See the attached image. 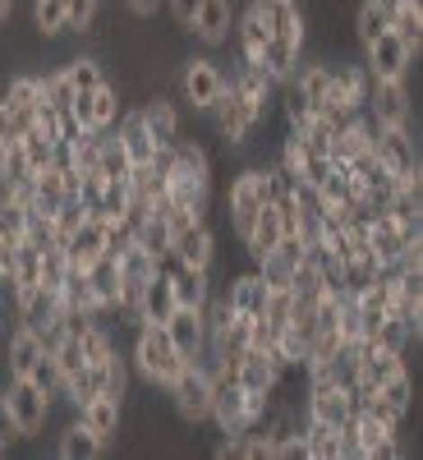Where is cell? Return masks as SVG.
<instances>
[{"label": "cell", "mask_w": 423, "mask_h": 460, "mask_svg": "<svg viewBox=\"0 0 423 460\" xmlns=\"http://www.w3.org/2000/svg\"><path fill=\"white\" fill-rule=\"evenodd\" d=\"M184 364H189V359L175 350V341L166 336V327H162V323H138V327H134L129 368H134V377L143 382V387L166 392L171 382L184 373Z\"/></svg>", "instance_id": "6da1fadb"}, {"label": "cell", "mask_w": 423, "mask_h": 460, "mask_svg": "<svg viewBox=\"0 0 423 460\" xmlns=\"http://www.w3.org/2000/svg\"><path fill=\"white\" fill-rule=\"evenodd\" d=\"M230 88V69L212 56V51H198V56H184L180 60V74H175V102L194 115H207Z\"/></svg>", "instance_id": "7a4b0ae2"}, {"label": "cell", "mask_w": 423, "mask_h": 460, "mask_svg": "<svg viewBox=\"0 0 423 460\" xmlns=\"http://www.w3.org/2000/svg\"><path fill=\"white\" fill-rule=\"evenodd\" d=\"M262 203H267V175H262V166H244L240 175H230L225 194H221V208H225V226H230V235H235V244L249 235V226L262 212Z\"/></svg>", "instance_id": "3957f363"}, {"label": "cell", "mask_w": 423, "mask_h": 460, "mask_svg": "<svg viewBox=\"0 0 423 460\" xmlns=\"http://www.w3.org/2000/svg\"><path fill=\"white\" fill-rule=\"evenodd\" d=\"M162 396L171 401V410H175V419L184 429H203L212 419V377H207V368L198 359H189L184 373L171 382Z\"/></svg>", "instance_id": "277c9868"}, {"label": "cell", "mask_w": 423, "mask_h": 460, "mask_svg": "<svg viewBox=\"0 0 423 460\" xmlns=\"http://www.w3.org/2000/svg\"><path fill=\"white\" fill-rule=\"evenodd\" d=\"M0 392H5L10 414H14V424H19V442H37V438L51 429L56 401L47 392H37L32 377H0Z\"/></svg>", "instance_id": "5b68a950"}, {"label": "cell", "mask_w": 423, "mask_h": 460, "mask_svg": "<svg viewBox=\"0 0 423 460\" xmlns=\"http://www.w3.org/2000/svg\"><path fill=\"white\" fill-rule=\"evenodd\" d=\"M203 120L212 125V134L221 138V147H225V152H235V147H244V143L253 138V129L262 125V115H258V111L235 93V88H225V97L203 115Z\"/></svg>", "instance_id": "8992f818"}, {"label": "cell", "mask_w": 423, "mask_h": 460, "mask_svg": "<svg viewBox=\"0 0 423 460\" xmlns=\"http://www.w3.org/2000/svg\"><path fill=\"white\" fill-rule=\"evenodd\" d=\"M207 424L230 438V433H244L253 429V414H249V392L240 387L230 373H212V419Z\"/></svg>", "instance_id": "52a82bcc"}, {"label": "cell", "mask_w": 423, "mask_h": 460, "mask_svg": "<svg viewBox=\"0 0 423 460\" xmlns=\"http://www.w3.org/2000/svg\"><path fill=\"white\" fill-rule=\"evenodd\" d=\"M364 115H368L373 125H414L410 79H373V84H368Z\"/></svg>", "instance_id": "ba28073f"}, {"label": "cell", "mask_w": 423, "mask_h": 460, "mask_svg": "<svg viewBox=\"0 0 423 460\" xmlns=\"http://www.w3.org/2000/svg\"><path fill=\"white\" fill-rule=\"evenodd\" d=\"M235 10H240V0H203L194 23H189V37H194V47L198 51H221L230 47V32H235Z\"/></svg>", "instance_id": "9c48e42d"}, {"label": "cell", "mask_w": 423, "mask_h": 460, "mask_svg": "<svg viewBox=\"0 0 423 460\" xmlns=\"http://www.w3.org/2000/svg\"><path fill=\"white\" fill-rule=\"evenodd\" d=\"M359 60H364V69L373 74V79H410L414 65H419V56L401 42L396 32H382L373 47L359 51Z\"/></svg>", "instance_id": "30bf717a"}, {"label": "cell", "mask_w": 423, "mask_h": 460, "mask_svg": "<svg viewBox=\"0 0 423 460\" xmlns=\"http://www.w3.org/2000/svg\"><path fill=\"white\" fill-rule=\"evenodd\" d=\"M138 115H143V125L152 134V143L157 147H175L184 138V115H180V102L166 97V93H147L138 102Z\"/></svg>", "instance_id": "8fae6325"}, {"label": "cell", "mask_w": 423, "mask_h": 460, "mask_svg": "<svg viewBox=\"0 0 423 460\" xmlns=\"http://www.w3.org/2000/svg\"><path fill=\"white\" fill-rule=\"evenodd\" d=\"M368 84H373V74L364 69V60H350V65H331V84H327V97L331 106H345V111H364L368 102ZM318 102V106H322Z\"/></svg>", "instance_id": "7c38bea8"}, {"label": "cell", "mask_w": 423, "mask_h": 460, "mask_svg": "<svg viewBox=\"0 0 423 460\" xmlns=\"http://www.w3.org/2000/svg\"><path fill=\"white\" fill-rule=\"evenodd\" d=\"M166 336L175 341V350L184 359H203L207 355V323H203V309H180L175 304V314L162 323Z\"/></svg>", "instance_id": "4fadbf2b"}, {"label": "cell", "mask_w": 423, "mask_h": 460, "mask_svg": "<svg viewBox=\"0 0 423 460\" xmlns=\"http://www.w3.org/2000/svg\"><path fill=\"white\" fill-rule=\"evenodd\" d=\"M37 355H42V341H37V332L14 323V332L0 341V377H28L32 364H37Z\"/></svg>", "instance_id": "5bb4252c"}, {"label": "cell", "mask_w": 423, "mask_h": 460, "mask_svg": "<svg viewBox=\"0 0 423 460\" xmlns=\"http://www.w3.org/2000/svg\"><path fill=\"white\" fill-rule=\"evenodd\" d=\"M171 253L184 267H207L212 272V262H216V230H212V221H194L189 230H180V235L171 240Z\"/></svg>", "instance_id": "9a60e30c"}, {"label": "cell", "mask_w": 423, "mask_h": 460, "mask_svg": "<svg viewBox=\"0 0 423 460\" xmlns=\"http://www.w3.org/2000/svg\"><path fill=\"white\" fill-rule=\"evenodd\" d=\"M74 419H84V424L110 447L115 438H120V424H125V401H115V396L97 392L93 401H84L79 410H74Z\"/></svg>", "instance_id": "2e32d148"}, {"label": "cell", "mask_w": 423, "mask_h": 460, "mask_svg": "<svg viewBox=\"0 0 423 460\" xmlns=\"http://www.w3.org/2000/svg\"><path fill=\"white\" fill-rule=\"evenodd\" d=\"M258 10L267 19V32L286 37V42L309 47V28H304V5L299 0H258Z\"/></svg>", "instance_id": "e0dca14e"}, {"label": "cell", "mask_w": 423, "mask_h": 460, "mask_svg": "<svg viewBox=\"0 0 423 460\" xmlns=\"http://www.w3.org/2000/svg\"><path fill=\"white\" fill-rule=\"evenodd\" d=\"M166 281H171V290H175V304H180V309H203L207 295L216 290L207 267H184V262H175V267H171Z\"/></svg>", "instance_id": "ac0fdd59"}, {"label": "cell", "mask_w": 423, "mask_h": 460, "mask_svg": "<svg viewBox=\"0 0 423 460\" xmlns=\"http://www.w3.org/2000/svg\"><path fill=\"white\" fill-rule=\"evenodd\" d=\"M110 134H115V143L129 152V162H134V166L152 162V152H157V143H152V134H147V125H143V115H138V106H125V111H120V120L110 125Z\"/></svg>", "instance_id": "d6986e66"}, {"label": "cell", "mask_w": 423, "mask_h": 460, "mask_svg": "<svg viewBox=\"0 0 423 460\" xmlns=\"http://www.w3.org/2000/svg\"><path fill=\"white\" fill-rule=\"evenodd\" d=\"M56 456L60 460H97V456H106V442L84 424V419L69 414V424L56 433Z\"/></svg>", "instance_id": "ffe728a7"}, {"label": "cell", "mask_w": 423, "mask_h": 460, "mask_svg": "<svg viewBox=\"0 0 423 460\" xmlns=\"http://www.w3.org/2000/svg\"><path fill=\"white\" fill-rule=\"evenodd\" d=\"M221 295H225V304H230V314H249V318H258V314H262V304H267V281H262L258 267H249V272H240L230 286H221Z\"/></svg>", "instance_id": "44dd1931"}, {"label": "cell", "mask_w": 423, "mask_h": 460, "mask_svg": "<svg viewBox=\"0 0 423 460\" xmlns=\"http://www.w3.org/2000/svg\"><path fill=\"white\" fill-rule=\"evenodd\" d=\"M101 253H106V221L88 217V221L65 240V258H69V267H88V262H97Z\"/></svg>", "instance_id": "7402d4cb"}, {"label": "cell", "mask_w": 423, "mask_h": 460, "mask_svg": "<svg viewBox=\"0 0 423 460\" xmlns=\"http://www.w3.org/2000/svg\"><path fill=\"white\" fill-rule=\"evenodd\" d=\"M304 60V47L299 42H286V37H267V47H262V60H258V69L272 79L277 88L295 74V65Z\"/></svg>", "instance_id": "603a6c76"}, {"label": "cell", "mask_w": 423, "mask_h": 460, "mask_svg": "<svg viewBox=\"0 0 423 460\" xmlns=\"http://www.w3.org/2000/svg\"><path fill=\"white\" fill-rule=\"evenodd\" d=\"M175 314V290H171V281L157 272L147 286H143V299H138V318L143 323H166Z\"/></svg>", "instance_id": "cb8c5ba5"}, {"label": "cell", "mask_w": 423, "mask_h": 460, "mask_svg": "<svg viewBox=\"0 0 423 460\" xmlns=\"http://www.w3.org/2000/svg\"><path fill=\"white\" fill-rule=\"evenodd\" d=\"M286 84H295L304 97L313 102V111H318V102L327 97V84H331V65H327V60H299Z\"/></svg>", "instance_id": "d4e9b609"}, {"label": "cell", "mask_w": 423, "mask_h": 460, "mask_svg": "<svg viewBox=\"0 0 423 460\" xmlns=\"http://www.w3.org/2000/svg\"><path fill=\"white\" fill-rule=\"evenodd\" d=\"M304 451L309 460H340V433L336 424H322V419H304Z\"/></svg>", "instance_id": "484cf974"}, {"label": "cell", "mask_w": 423, "mask_h": 460, "mask_svg": "<svg viewBox=\"0 0 423 460\" xmlns=\"http://www.w3.org/2000/svg\"><path fill=\"white\" fill-rule=\"evenodd\" d=\"M60 69H65V79H69L74 93H93L97 84H106V65L97 56H88V51H74Z\"/></svg>", "instance_id": "4316f807"}, {"label": "cell", "mask_w": 423, "mask_h": 460, "mask_svg": "<svg viewBox=\"0 0 423 460\" xmlns=\"http://www.w3.org/2000/svg\"><path fill=\"white\" fill-rule=\"evenodd\" d=\"M387 32H396L401 42L419 56V51H423V0H414V5H401V10L387 19Z\"/></svg>", "instance_id": "83f0119b"}, {"label": "cell", "mask_w": 423, "mask_h": 460, "mask_svg": "<svg viewBox=\"0 0 423 460\" xmlns=\"http://www.w3.org/2000/svg\"><path fill=\"white\" fill-rule=\"evenodd\" d=\"M28 23H32V32H37V37H47V42L65 37V0H32Z\"/></svg>", "instance_id": "f1b7e54d"}, {"label": "cell", "mask_w": 423, "mask_h": 460, "mask_svg": "<svg viewBox=\"0 0 423 460\" xmlns=\"http://www.w3.org/2000/svg\"><path fill=\"white\" fill-rule=\"evenodd\" d=\"M0 97H5L14 111H32L37 102H42V74H32V69L10 74V84L0 88Z\"/></svg>", "instance_id": "f546056e"}, {"label": "cell", "mask_w": 423, "mask_h": 460, "mask_svg": "<svg viewBox=\"0 0 423 460\" xmlns=\"http://www.w3.org/2000/svg\"><path fill=\"white\" fill-rule=\"evenodd\" d=\"M88 97H93V129H97V134H106L115 120H120V111H125V106H120V88H115V84L106 79V84H97Z\"/></svg>", "instance_id": "4dcf8cb0"}, {"label": "cell", "mask_w": 423, "mask_h": 460, "mask_svg": "<svg viewBox=\"0 0 423 460\" xmlns=\"http://www.w3.org/2000/svg\"><path fill=\"white\" fill-rule=\"evenodd\" d=\"M350 28H355V47L364 51V47H373L382 32H387V14H382L373 0H359L355 5V19H350Z\"/></svg>", "instance_id": "1f68e13d"}, {"label": "cell", "mask_w": 423, "mask_h": 460, "mask_svg": "<svg viewBox=\"0 0 423 460\" xmlns=\"http://www.w3.org/2000/svg\"><path fill=\"white\" fill-rule=\"evenodd\" d=\"M28 377H32V387H37V392H47L56 405H65V373H60L56 355H47V350H42V355H37V364H32V373H28Z\"/></svg>", "instance_id": "d6a6232c"}, {"label": "cell", "mask_w": 423, "mask_h": 460, "mask_svg": "<svg viewBox=\"0 0 423 460\" xmlns=\"http://www.w3.org/2000/svg\"><path fill=\"white\" fill-rule=\"evenodd\" d=\"M101 19V0H65V37H88Z\"/></svg>", "instance_id": "836d02e7"}, {"label": "cell", "mask_w": 423, "mask_h": 460, "mask_svg": "<svg viewBox=\"0 0 423 460\" xmlns=\"http://www.w3.org/2000/svg\"><path fill=\"white\" fill-rule=\"evenodd\" d=\"M97 171L106 175V180H129V171H134V162H129V152L115 143V134L106 129L101 134V152H97Z\"/></svg>", "instance_id": "e575fe53"}, {"label": "cell", "mask_w": 423, "mask_h": 460, "mask_svg": "<svg viewBox=\"0 0 423 460\" xmlns=\"http://www.w3.org/2000/svg\"><path fill=\"white\" fill-rule=\"evenodd\" d=\"M134 244H138V249H147L152 258L171 253V226H166V217H152V212H147V221L134 230Z\"/></svg>", "instance_id": "d590c367"}, {"label": "cell", "mask_w": 423, "mask_h": 460, "mask_svg": "<svg viewBox=\"0 0 423 460\" xmlns=\"http://www.w3.org/2000/svg\"><path fill=\"white\" fill-rule=\"evenodd\" d=\"M88 221V208H84V199H60L56 203V212H51V230H56V240L65 244L74 230H79Z\"/></svg>", "instance_id": "8d00e7d4"}, {"label": "cell", "mask_w": 423, "mask_h": 460, "mask_svg": "<svg viewBox=\"0 0 423 460\" xmlns=\"http://www.w3.org/2000/svg\"><path fill=\"white\" fill-rule=\"evenodd\" d=\"M129 382H134L129 355H120V350H115V355L106 359V377H101V392H106V396H115V401H125V396H129Z\"/></svg>", "instance_id": "74e56055"}, {"label": "cell", "mask_w": 423, "mask_h": 460, "mask_svg": "<svg viewBox=\"0 0 423 460\" xmlns=\"http://www.w3.org/2000/svg\"><path fill=\"white\" fill-rule=\"evenodd\" d=\"M377 392L387 396V401H392V405H396V410H401L405 419L414 414V373H410V368H401L396 377H387V382H382Z\"/></svg>", "instance_id": "f35d334b"}, {"label": "cell", "mask_w": 423, "mask_h": 460, "mask_svg": "<svg viewBox=\"0 0 423 460\" xmlns=\"http://www.w3.org/2000/svg\"><path fill=\"white\" fill-rule=\"evenodd\" d=\"M65 272H69V258H65V244L60 240H51L47 249H42V281L47 290H60V281H65Z\"/></svg>", "instance_id": "ab89813d"}, {"label": "cell", "mask_w": 423, "mask_h": 460, "mask_svg": "<svg viewBox=\"0 0 423 460\" xmlns=\"http://www.w3.org/2000/svg\"><path fill=\"white\" fill-rule=\"evenodd\" d=\"M42 102L56 106V111H69L74 88H69V79H65V69H47V74H42Z\"/></svg>", "instance_id": "60d3db41"}, {"label": "cell", "mask_w": 423, "mask_h": 460, "mask_svg": "<svg viewBox=\"0 0 423 460\" xmlns=\"http://www.w3.org/2000/svg\"><path fill=\"white\" fill-rule=\"evenodd\" d=\"M19 143H23V157H28V166H32V171H47V166H51V147H56V143H51L47 134L28 129Z\"/></svg>", "instance_id": "b9f144b4"}, {"label": "cell", "mask_w": 423, "mask_h": 460, "mask_svg": "<svg viewBox=\"0 0 423 460\" xmlns=\"http://www.w3.org/2000/svg\"><path fill=\"white\" fill-rule=\"evenodd\" d=\"M198 5H203V0H166L162 14L171 19V28H175V32H184V37H189V23H194Z\"/></svg>", "instance_id": "7bdbcfd3"}, {"label": "cell", "mask_w": 423, "mask_h": 460, "mask_svg": "<svg viewBox=\"0 0 423 460\" xmlns=\"http://www.w3.org/2000/svg\"><path fill=\"white\" fill-rule=\"evenodd\" d=\"M101 194H106V175L101 171H84V184H79V199L88 208V217L101 208Z\"/></svg>", "instance_id": "ee69618b"}, {"label": "cell", "mask_w": 423, "mask_h": 460, "mask_svg": "<svg viewBox=\"0 0 423 460\" xmlns=\"http://www.w3.org/2000/svg\"><path fill=\"white\" fill-rule=\"evenodd\" d=\"M120 5H125V14H129L134 23H152V19H162L166 0H120Z\"/></svg>", "instance_id": "f6af8a7d"}, {"label": "cell", "mask_w": 423, "mask_h": 460, "mask_svg": "<svg viewBox=\"0 0 423 460\" xmlns=\"http://www.w3.org/2000/svg\"><path fill=\"white\" fill-rule=\"evenodd\" d=\"M0 442H5V447H14V442H19V424H14V414H10L5 392H0Z\"/></svg>", "instance_id": "bcb514c9"}, {"label": "cell", "mask_w": 423, "mask_h": 460, "mask_svg": "<svg viewBox=\"0 0 423 460\" xmlns=\"http://www.w3.org/2000/svg\"><path fill=\"white\" fill-rule=\"evenodd\" d=\"M14 10H19V0H0V28L14 19Z\"/></svg>", "instance_id": "7dc6e473"}, {"label": "cell", "mask_w": 423, "mask_h": 460, "mask_svg": "<svg viewBox=\"0 0 423 460\" xmlns=\"http://www.w3.org/2000/svg\"><path fill=\"white\" fill-rule=\"evenodd\" d=\"M0 314H5V309H0ZM0 341H5V327H0Z\"/></svg>", "instance_id": "c3c4849f"}, {"label": "cell", "mask_w": 423, "mask_h": 460, "mask_svg": "<svg viewBox=\"0 0 423 460\" xmlns=\"http://www.w3.org/2000/svg\"><path fill=\"white\" fill-rule=\"evenodd\" d=\"M0 309H5V295H0Z\"/></svg>", "instance_id": "681fc988"}]
</instances>
